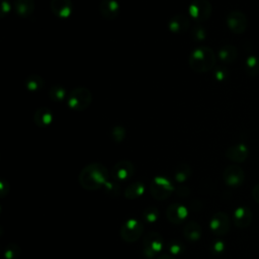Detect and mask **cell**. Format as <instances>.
Here are the masks:
<instances>
[{
	"instance_id": "obj_7",
	"label": "cell",
	"mask_w": 259,
	"mask_h": 259,
	"mask_svg": "<svg viewBox=\"0 0 259 259\" xmlns=\"http://www.w3.org/2000/svg\"><path fill=\"white\" fill-rule=\"evenodd\" d=\"M163 249V237L157 232H149L143 239V251L146 257L153 258Z\"/></svg>"
},
{
	"instance_id": "obj_36",
	"label": "cell",
	"mask_w": 259,
	"mask_h": 259,
	"mask_svg": "<svg viewBox=\"0 0 259 259\" xmlns=\"http://www.w3.org/2000/svg\"><path fill=\"white\" fill-rule=\"evenodd\" d=\"M189 194H190V190L186 186H180L177 189V195H179L180 197H187Z\"/></svg>"
},
{
	"instance_id": "obj_9",
	"label": "cell",
	"mask_w": 259,
	"mask_h": 259,
	"mask_svg": "<svg viewBox=\"0 0 259 259\" xmlns=\"http://www.w3.org/2000/svg\"><path fill=\"white\" fill-rule=\"evenodd\" d=\"M226 23L228 28L236 34L243 33L246 30L248 24L245 14L238 10L232 11L228 14L226 18Z\"/></svg>"
},
{
	"instance_id": "obj_23",
	"label": "cell",
	"mask_w": 259,
	"mask_h": 259,
	"mask_svg": "<svg viewBox=\"0 0 259 259\" xmlns=\"http://www.w3.org/2000/svg\"><path fill=\"white\" fill-rule=\"evenodd\" d=\"M145 192V185L142 182H134L124 190V196L127 199H136Z\"/></svg>"
},
{
	"instance_id": "obj_12",
	"label": "cell",
	"mask_w": 259,
	"mask_h": 259,
	"mask_svg": "<svg viewBox=\"0 0 259 259\" xmlns=\"http://www.w3.org/2000/svg\"><path fill=\"white\" fill-rule=\"evenodd\" d=\"M135 172V167L132 162L122 160L117 162L112 168V175L116 180L126 181L128 180Z\"/></svg>"
},
{
	"instance_id": "obj_14",
	"label": "cell",
	"mask_w": 259,
	"mask_h": 259,
	"mask_svg": "<svg viewBox=\"0 0 259 259\" xmlns=\"http://www.w3.org/2000/svg\"><path fill=\"white\" fill-rule=\"evenodd\" d=\"M249 154L248 147L244 144H237L234 146H231L226 151V157L236 163H242L244 162Z\"/></svg>"
},
{
	"instance_id": "obj_8",
	"label": "cell",
	"mask_w": 259,
	"mask_h": 259,
	"mask_svg": "<svg viewBox=\"0 0 259 259\" xmlns=\"http://www.w3.org/2000/svg\"><path fill=\"white\" fill-rule=\"evenodd\" d=\"M224 182L230 187H239L245 180L243 169L237 165H229L223 172Z\"/></svg>"
},
{
	"instance_id": "obj_10",
	"label": "cell",
	"mask_w": 259,
	"mask_h": 259,
	"mask_svg": "<svg viewBox=\"0 0 259 259\" xmlns=\"http://www.w3.org/2000/svg\"><path fill=\"white\" fill-rule=\"evenodd\" d=\"M209 229L217 236L227 234L230 229V218L225 211L215 212L209 221Z\"/></svg>"
},
{
	"instance_id": "obj_33",
	"label": "cell",
	"mask_w": 259,
	"mask_h": 259,
	"mask_svg": "<svg viewBox=\"0 0 259 259\" xmlns=\"http://www.w3.org/2000/svg\"><path fill=\"white\" fill-rule=\"evenodd\" d=\"M10 9H11V4L9 0H1V4H0L1 16H5L6 14H8L10 12Z\"/></svg>"
},
{
	"instance_id": "obj_17",
	"label": "cell",
	"mask_w": 259,
	"mask_h": 259,
	"mask_svg": "<svg viewBox=\"0 0 259 259\" xmlns=\"http://www.w3.org/2000/svg\"><path fill=\"white\" fill-rule=\"evenodd\" d=\"M168 27L174 33H184L190 27V19L184 14H177L169 20Z\"/></svg>"
},
{
	"instance_id": "obj_35",
	"label": "cell",
	"mask_w": 259,
	"mask_h": 259,
	"mask_svg": "<svg viewBox=\"0 0 259 259\" xmlns=\"http://www.w3.org/2000/svg\"><path fill=\"white\" fill-rule=\"evenodd\" d=\"M211 248L214 253H222L225 250V244L222 241H215L213 242Z\"/></svg>"
},
{
	"instance_id": "obj_1",
	"label": "cell",
	"mask_w": 259,
	"mask_h": 259,
	"mask_svg": "<svg viewBox=\"0 0 259 259\" xmlns=\"http://www.w3.org/2000/svg\"><path fill=\"white\" fill-rule=\"evenodd\" d=\"M79 183L86 190H96L108 181V171L101 163H91L79 174Z\"/></svg>"
},
{
	"instance_id": "obj_5",
	"label": "cell",
	"mask_w": 259,
	"mask_h": 259,
	"mask_svg": "<svg viewBox=\"0 0 259 259\" xmlns=\"http://www.w3.org/2000/svg\"><path fill=\"white\" fill-rule=\"evenodd\" d=\"M144 232V225L136 220L128 219L120 228V237L126 243L136 242Z\"/></svg>"
},
{
	"instance_id": "obj_39",
	"label": "cell",
	"mask_w": 259,
	"mask_h": 259,
	"mask_svg": "<svg viewBox=\"0 0 259 259\" xmlns=\"http://www.w3.org/2000/svg\"><path fill=\"white\" fill-rule=\"evenodd\" d=\"M158 259H175V258L172 257V256H170V255L164 254V255H161L160 257H158Z\"/></svg>"
},
{
	"instance_id": "obj_29",
	"label": "cell",
	"mask_w": 259,
	"mask_h": 259,
	"mask_svg": "<svg viewBox=\"0 0 259 259\" xmlns=\"http://www.w3.org/2000/svg\"><path fill=\"white\" fill-rule=\"evenodd\" d=\"M168 248H169V251L171 254L173 255H178L180 253L183 252L184 250V245L181 241L179 240H172L169 245H168Z\"/></svg>"
},
{
	"instance_id": "obj_13",
	"label": "cell",
	"mask_w": 259,
	"mask_h": 259,
	"mask_svg": "<svg viewBox=\"0 0 259 259\" xmlns=\"http://www.w3.org/2000/svg\"><path fill=\"white\" fill-rule=\"evenodd\" d=\"M99 11L103 18L113 20L118 16L120 7L116 0H102L99 5Z\"/></svg>"
},
{
	"instance_id": "obj_2",
	"label": "cell",
	"mask_w": 259,
	"mask_h": 259,
	"mask_svg": "<svg viewBox=\"0 0 259 259\" xmlns=\"http://www.w3.org/2000/svg\"><path fill=\"white\" fill-rule=\"evenodd\" d=\"M188 64L190 68L195 72H207L214 67L215 54L209 47H198L191 52L188 59Z\"/></svg>"
},
{
	"instance_id": "obj_37",
	"label": "cell",
	"mask_w": 259,
	"mask_h": 259,
	"mask_svg": "<svg viewBox=\"0 0 259 259\" xmlns=\"http://www.w3.org/2000/svg\"><path fill=\"white\" fill-rule=\"evenodd\" d=\"M5 189L9 190V185L7 182H5L4 180H1L0 182V191H1V197H4L7 195V191H5Z\"/></svg>"
},
{
	"instance_id": "obj_4",
	"label": "cell",
	"mask_w": 259,
	"mask_h": 259,
	"mask_svg": "<svg viewBox=\"0 0 259 259\" xmlns=\"http://www.w3.org/2000/svg\"><path fill=\"white\" fill-rule=\"evenodd\" d=\"M174 191V186L172 182L166 177L157 176L155 177L150 185V193L152 197L157 200L167 199Z\"/></svg>"
},
{
	"instance_id": "obj_15",
	"label": "cell",
	"mask_w": 259,
	"mask_h": 259,
	"mask_svg": "<svg viewBox=\"0 0 259 259\" xmlns=\"http://www.w3.org/2000/svg\"><path fill=\"white\" fill-rule=\"evenodd\" d=\"M233 221L236 227L246 228L252 221V211L248 206H239L233 213Z\"/></svg>"
},
{
	"instance_id": "obj_38",
	"label": "cell",
	"mask_w": 259,
	"mask_h": 259,
	"mask_svg": "<svg viewBox=\"0 0 259 259\" xmlns=\"http://www.w3.org/2000/svg\"><path fill=\"white\" fill-rule=\"evenodd\" d=\"M252 195H253V198L256 200V202L259 203V184L255 185L254 188L252 189Z\"/></svg>"
},
{
	"instance_id": "obj_31",
	"label": "cell",
	"mask_w": 259,
	"mask_h": 259,
	"mask_svg": "<svg viewBox=\"0 0 259 259\" xmlns=\"http://www.w3.org/2000/svg\"><path fill=\"white\" fill-rule=\"evenodd\" d=\"M104 190L105 192L107 193V195H110V196H117L118 193H119V186L118 184L114 183V182H111V181H107L105 184H104Z\"/></svg>"
},
{
	"instance_id": "obj_24",
	"label": "cell",
	"mask_w": 259,
	"mask_h": 259,
	"mask_svg": "<svg viewBox=\"0 0 259 259\" xmlns=\"http://www.w3.org/2000/svg\"><path fill=\"white\" fill-rule=\"evenodd\" d=\"M191 175V168L188 164L181 163L179 164L174 172V178L178 182H184L186 181Z\"/></svg>"
},
{
	"instance_id": "obj_34",
	"label": "cell",
	"mask_w": 259,
	"mask_h": 259,
	"mask_svg": "<svg viewBox=\"0 0 259 259\" xmlns=\"http://www.w3.org/2000/svg\"><path fill=\"white\" fill-rule=\"evenodd\" d=\"M227 75H228V72H227L226 68H224V67H219L214 70V77L219 81H222V80L226 79Z\"/></svg>"
},
{
	"instance_id": "obj_25",
	"label": "cell",
	"mask_w": 259,
	"mask_h": 259,
	"mask_svg": "<svg viewBox=\"0 0 259 259\" xmlns=\"http://www.w3.org/2000/svg\"><path fill=\"white\" fill-rule=\"evenodd\" d=\"M245 70L248 75L255 77L259 74V58L257 56H249L245 62Z\"/></svg>"
},
{
	"instance_id": "obj_19",
	"label": "cell",
	"mask_w": 259,
	"mask_h": 259,
	"mask_svg": "<svg viewBox=\"0 0 259 259\" xmlns=\"http://www.w3.org/2000/svg\"><path fill=\"white\" fill-rule=\"evenodd\" d=\"M202 234V229L200 225L195 221H189L183 228V235L190 242L197 241Z\"/></svg>"
},
{
	"instance_id": "obj_3",
	"label": "cell",
	"mask_w": 259,
	"mask_h": 259,
	"mask_svg": "<svg viewBox=\"0 0 259 259\" xmlns=\"http://www.w3.org/2000/svg\"><path fill=\"white\" fill-rule=\"evenodd\" d=\"M92 101L91 92L84 87H78L69 93L67 102L71 109L76 111L85 110Z\"/></svg>"
},
{
	"instance_id": "obj_6",
	"label": "cell",
	"mask_w": 259,
	"mask_h": 259,
	"mask_svg": "<svg viewBox=\"0 0 259 259\" xmlns=\"http://www.w3.org/2000/svg\"><path fill=\"white\" fill-rule=\"evenodd\" d=\"M188 13L197 22L206 21L211 15V4L208 0H193L188 6Z\"/></svg>"
},
{
	"instance_id": "obj_11",
	"label": "cell",
	"mask_w": 259,
	"mask_h": 259,
	"mask_svg": "<svg viewBox=\"0 0 259 259\" xmlns=\"http://www.w3.org/2000/svg\"><path fill=\"white\" fill-rule=\"evenodd\" d=\"M188 215V210L185 205L174 202L170 204L166 209V218L168 221L174 225L182 223Z\"/></svg>"
},
{
	"instance_id": "obj_21",
	"label": "cell",
	"mask_w": 259,
	"mask_h": 259,
	"mask_svg": "<svg viewBox=\"0 0 259 259\" xmlns=\"http://www.w3.org/2000/svg\"><path fill=\"white\" fill-rule=\"evenodd\" d=\"M237 49L233 45H225L218 52V57L223 63L234 62L237 58Z\"/></svg>"
},
{
	"instance_id": "obj_27",
	"label": "cell",
	"mask_w": 259,
	"mask_h": 259,
	"mask_svg": "<svg viewBox=\"0 0 259 259\" xmlns=\"http://www.w3.org/2000/svg\"><path fill=\"white\" fill-rule=\"evenodd\" d=\"M21 249L17 244H9L5 251H4V258L5 259H18L20 256Z\"/></svg>"
},
{
	"instance_id": "obj_32",
	"label": "cell",
	"mask_w": 259,
	"mask_h": 259,
	"mask_svg": "<svg viewBox=\"0 0 259 259\" xmlns=\"http://www.w3.org/2000/svg\"><path fill=\"white\" fill-rule=\"evenodd\" d=\"M191 35L195 40H203L206 36V31L202 26H196L191 30Z\"/></svg>"
},
{
	"instance_id": "obj_26",
	"label": "cell",
	"mask_w": 259,
	"mask_h": 259,
	"mask_svg": "<svg viewBox=\"0 0 259 259\" xmlns=\"http://www.w3.org/2000/svg\"><path fill=\"white\" fill-rule=\"evenodd\" d=\"M67 91L61 85H53L49 90V97L54 102H62L66 98Z\"/></svg>"
},
{
	"instance_id": "obj_18",
	"label": "cell",
	"mask_w": 259,
	"mask_h": 259,
	"mask_svg": "<svg viewBox=\"0 0 259 259\" xmlns=\"http://www.w3.org/2000/svg\"><path fill=\"white\" fill-rule=\"evenodd\" d=\"M54 115L50 108L47 107H40L36 109L33 115V121L37 126L46 127L49 126L53 121Z\"/></svg>"
},
{
	"instance_id": "obj_28",
	"label": "cell",
	"mask_w": 259,
	"mask_h": 259,
	"mask_svg": "<svg viewBox=\"0 0 259 259\" xmlns=\"http://www.w3.org/2000/svg\"><path fill=\"white\" fill-rule=\"evenodd\" d=\"M143 218L146 220L148 223H154L158 220L159 218V211L157 207L154 206H149L143 211Z\"/></svg>"
},
{
	"instance_id": "obj_22",
	"label": "cell",
	"mask_w": 259,
	"mask_h": 259,
	"mask_svg": "<svg viewBox=\"0 0 259 259\" xmlns=\"http://www.w3.org/2000/svg\"><path fill=\"white\" fill-rule=\"evenodd\" d=\"M44 84H45V81H44L42 77L39 75H36V74L29 75L24 80V85H25L26 89L31 92H36V91L40 90L44 87Z\"/></svg>"
},
{
	"instance_id": "obj_16",
	"label": "cell",
	"mask_w": 259,
	"mask_h": 259,
	"mask_svg": "<svg viewBox=\"0 0 259 259\" xmlns=\"http://www.w3.org/2000/svg\"><path fill=\"white\" fill-rule=\"evenodd\" d=\"M51 9L57 17L67 18L73 11V5L71 0H52Z\"/></svg>"
},
{
	"instance_id": "obj_20",
	"label": "cell",
	"mask_w": 259,
	"mask_h": 259,
	"mask_svg": "<svg viewBox=\"0 0 259 259\" xmlns=\"http://www.w3.org/2000/svg\"><path fill=\"white\" fill-rule=\"evenodd\" d=\"M15 12L21 17H28L33 13L34 1L33 0H15Z\"/></svg>"
},
{
	"instance_id": "obj_30",
	"label": "cell",
	"mask_w": 259,
	"mask_h": 259,
	"mask_svg": "<svg viewBox=\"0 0 259 259\" xmlns=\"http://www.w3.org/2000/svg\"><path fill=\"white\" fill-rule=\"evenodd\" d=\"M112 138L115 142L117 143H120L123 141L124 137H125V130L123 128V126L121 125H115L113 128H112Z\"/></svg>"
}]
</instances>
